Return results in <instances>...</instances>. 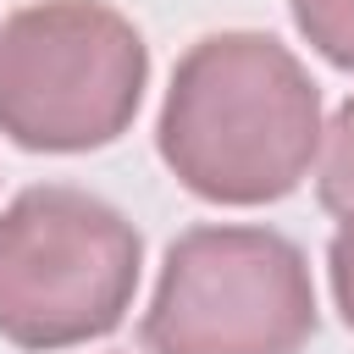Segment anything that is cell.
Masks as SVG:
<instances>
[{"label": "cell", "mask_w": 354, "mask_h": 354, "mask_svg": "<svg viewBox=\"0 0 354 354\" xmlns=\"http://www.w3.org/2000/svg\"><path fill=\"white\" fill-rule=\"evenodd\" d=\"M288 11L315 55L354 72V0H288Z\"/></svg>", "instance_id": "cell-6"}, {"label": "cell", "mask_w": 354, "mask_h": 354, "mask_svg": "<svg viewBox=\"0 0 354 354\" xmlns=\"http://www.w3.org/2000/svg\"><path fill=\"white\" fill-rule=\"evenodd\" d=\"M144 238L88 188L33 183L0 210V337L28 354L111 337L138 293Z\"/></svg>", "instance_id": "cell-2"}, {"label": "cell", "mask_w": 354, "mask_h": 354, "mask_svg": "<svg viewBox=\"0 0 354 354\" xmlns=\"http://www.w3.org/2000/svg\"><path fill=\"white\" fill-rule=\"evenodd\" d=\"M155 149L210 205H277L321 155V88L271 33H205L171 66Z\"/></svg>", "instance_id": "cell-1"}, {"label": "cell", "mask_w": 354, "mask_h": 354, "mask_svg": "<svg viewBox=\"0 0 354 354\" xmlns=\"http://www.w3.org/2000/svg\"><path fill=\"white\" fill-rule=\"evenodd\" d=\"M326 282H332V304H337L343 326L354 332V210L337 216V232L326 243Z\"/></svg>", "instance_id": "cell-7"}, {"label": "cell", "mask_w": 354, "mask_h": 354, "mask_svg": "<svg viewBox=\"0 0 354 354\" xmlns=\"http://www.w3.org/2000/svg\"><path fill=\"white\" fill-rule=\"evenodd\" d=\"M315 199L332 216L354 210V94L337 105L332 127H321V160H315Z\"/></svg>", "instance_id": "cell-5"}, {"label": "cell", "mask_w": 354, "mask_h": 354, "mask_svg": "<svg viewBox=\"0 0 354 354\" xmlns=\"http://www.w3.org/2000/svg\"><path fill=\"white\" fill-rule=\"evenodd\" d=\"M149 44L105 0H33L0 22V133L33 155L116 144L144 100Z\"/></svg>", "instance_id": "cell-3"}, {"label": "cell", "mask_w": 354, "mask_h": 354, "mask_svg": "<svg viewBox=\"0 0 354 354\" xmlns=\"http://www.w3.org/2000/svg\"><path fill=\"white\" fill-rule=\"evenodd\" d=\"M315 321L310 260L293 238L205 221L171 238L138 343L144 354H299Z\"/></svg>", "instance_id": "cell-4"}]
</instances>
